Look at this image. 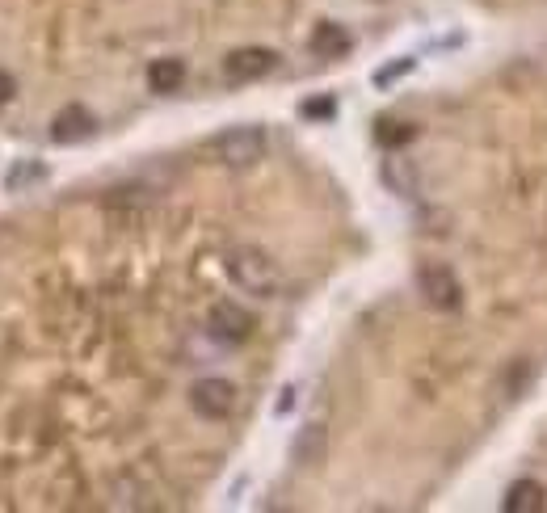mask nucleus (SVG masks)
<instances>
[{"mask_svg": "<svg viewBox=\"0 0 547 513\" xmlns=\"http://www.w3.org/2000/svg\"><path fill=\"white\" fill-rule=\"evenodd\" d=\"M224 270L232 278V286H240L245 295H257V299H274L278 286H282V274L278 265L270 261V253L253 249V244H236V249L224 253Z\"/></svg>", "mask_w": 547, "mask_h": 513, "instance_id": "obj_1", "label": "nucleus"}, {"mask_svg": "<svg viewBox=\"0 0 547 513\" xmlns=\"http://www.w3.org/2000/svg\"><path fill=\"white\" fill-rule=\"evenodd\" d=\"M270 139L261 127H253V122H240V127H228L224 135L215 139V152L219 160L228 164V169H249V164H257L261 156H266Z\"/></svg>", "mask_w": 547, "mask_h": 513, "instance_id": "obj_2", "label": "nucleus"}, {"mask_svg": "<svg viewBox=\"0 0 547 513\" xmlns=\"http://www.w3.org/2000/svg\"><path fill=\"white\" fill-rule=\"evenodd\" d=\"M417 291L425 299V307H434V312H459L463 307V286L459 278L451 274V265H421L417 270Z\"/></svg>", "mask_w": 547, "mask_h": 513, "instance_id": "obj_3", "label": "nucleus"}, {"mask_svg": "<svg viewBox=\"0 0 547 513\" xmlns=\"http://www.w3.org/2000/svg\"><path fill=\"white\" fill-rule=\"evenodd\" d=\"M190 408L202 421H228L236 413V387L228 379H198L190 387Z\"/></svg>", "mask_w": 547, "mask_h": 513, "instance_id": "obj_4", "label": "nucleus"}, {"mask_svg": "<svg viewBox=\"0 0 547 513\" xmlns=\"http://www.w3.org/2000/svg\"><path fill=\"white\" fill-rule=\"evenodd\" d=\"M278 68V51L270 47H236L224 59V80L228 85H253V80L270 76Z\"/></svg>", "mask_w": 547, "mask_h": 513, "instance_id": "obj_5", "label": "nucleus"}, {"mask_svg": "<svg viewBox=\"0 0 547 513\" xmlns=\"http://www.w3.org/2000/svg\"><path fill=\"white\" fill-rule=\"evenodd\" d=\"M207 324H211V333H215L219 341H228V345H245V341L253 337V316H249L240 303H232V299L215 303Z\"/></svg>", "mask_w": 547, "mask_h": 513, "instance_id": "obj_6", "label": "nucleus"}, {"mask_svg": "<svg viewBox=\"0 0 547 513\" xmlns=\"http://www.w3.org/2000/svg\"><path fill=\"white\" fill-rule=\"evenodd\" d=\"M324 455H329V429H324L320 421H308L291 442V459H295V467L312 471V467L324 463Z\"/></svg>", "mask_w": 547, "mask_h": 513, "instance_id": "obj_7", "label": "nucleus"}, {"mask_svg": "<svg viewBox=\"0 0 547 513\" xmlns=\"http://www.w3.org/2000/svg\"><path fill=\"white\" fill-rule=\"evenodd\" d=\"M97 131V118L85 106H64L51 118V139L55 143H85Z\"/></svg>", "mask_w": 547, "mask_h": 513, "instance_id": "obj_8", "label": "nucleus"}, {"mask_svg": "<svg viewBox=\"0 0 547 513\" xmlns=\"http://www.w3.org/2000/svg\"><path fill=\"white\" fill-rule=\"evenodd\" d=\"M312 55L316 59H346L350 51H354V38H350V30L346 26H337V22H320L316 30H312Z\"/></svg>", "mask_w": 547, "mask_h": 513, "instance_id": "obj_9", "label": "nucleus"}, {"mask_svg": "<svg viewBox=\"0 0 547 513\" xmlns=\"http://www.w3.org/2000/svg\"><path fill=\"white\" fill-rule=\"evenodd\" d=\"M543 505H547V488L539 480H514L501 497L505 513H539Z\"/></svg>", "mask_w": 547, "mask_h": 513, "instance_id": "obj_10", "label": "nucleus"}, {"mask_svg": "<svg viewBox=\"0 0 547 513\" xmlns=\"http://www.w3.org/2000/svg\"><path fill=\"white\" fill-rule=\"evenodd\" d=\"M181 85H186V64H181L177 55L152 59V68H148V89L152 93H177Z\"/></svg>", "mask_w": 547, "mask_h": 513, "instance_id": "obj_11", "label": "nucleus"}, {"mask_svg": "<svg viewBox=\"0 0 547 513\" xmlns=\"http://www.w3.org/2000/svg\"><path fill=\"white\" fill-rule=\"evenodd\" d=\"M383 186H388L392 194H400V198H417V169L404 156H388L383 160Z\"/></svg>", "mask_w": 547, "mask_h": 513, "instance_id": "obj_12", "label": "nucleus"}, {"mask_svg": "<svg viewBox=\"0 0 547 513\" xmlns=\"http://www.w3.org/2000/svg\"><path fill=\"white\" fill-rule=\"evenodd\" d=\"M413 139H417V122H379V143H388V148H404Z\"/></svg>", "mask_w": 547, "mask_h": 513, "instance_id": "obj_13", "label": "nucleus"}, {"mask_svg": "<svg viewBox=\"0 0 547 513\" xmlns=\"http://www.w3.org/2000/svg\"><path fill=\"white\" fill-rule=\"evenodd\" d=\"M526 383H531V362H526V358H514L510 371H505V400H518Z\"/></svg>", "mask_w": 547, "mask_h": 513, "instance_id": "obj_14", "label": "nucleus"}, {"mask_svg": "<svg viewBox=\"0 0 547 513\" xmlns=\"http://www.w3.org/2000/svg\"><path fill=\"white\" fill-rule=\"evenodd\" d=\"M413 68H417V59H409V55H404V59H396V64H388V68H379V72H375V85H379V89H388L392 80L409 76Z\"/></svg>", "mask_w": 547, "mask_h": 513, "instance_id": "obj_15", "label": "nucleus"}, {"mask_svg": "<svg viewBox=\"0 0 547 513\" xmlns=\"http://www.w3.org/2000/svg\"><path fill=\"white\" fill-rule=\"evenodd\" d=\"M333 97H320V101H303V118H333Z\"/></svg>", "mask_w": 547, "mask_h": 513, "instance_id": "obj_16", "label": "nucleus"}, {"mask_svg": "<svg viewBox=\"0 0 547 513\" xmlns=\"http://www.w3.org/2000/svg\"><path fill=\"white\" fill-rule=\"evenodd\" d=\"M13 89H17V85H13V76H9V72H0V101H9Z\"/></svg>", "mask_w": 547, "mask_h": 513, "instance_id": "obj_17", "label": "nucleus"}]
</instances>
